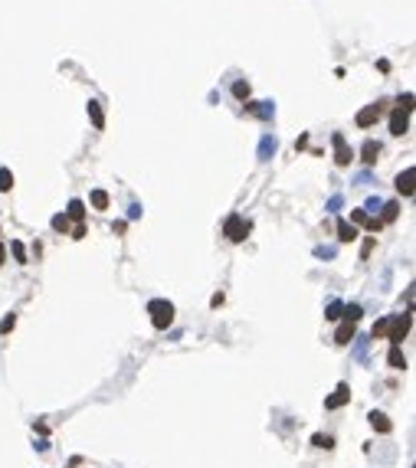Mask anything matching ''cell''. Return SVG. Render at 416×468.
<instances>
[{
  "instance_id": "cell-1",
  "label": "cell",
  "mask_w": 416,
  "mask_h": 468,
  "mask_svg": "<svg viewBox=\"0 0 416 468\" xmlns=\"http://www.w3.org/2000/svg\"><path fill=\"white\" fill-rule=\"evenodd\" d=\"M148 314H151V324L157 331H167L174 324V304L164 301V298H154L151 304H148Z\"/></svg>"
},
{
  "instance_id": "cell-2",
  "label": "cell",
  "mask_w": 416,
  "mask_h": 468,
  "mask_svg": "<svg viewBox=\"0 0 416 468\" xmlns=\"http://www.w3.org/2000/svg\"><path fill=\"white\" fill-rule=\"evenodd\" d=\"M249 229H252V223L246 220V216H240V213H229L226 223H223V236L229 242H243L246 236H249Z\"/></svg>"
},
{
  "instance_id": "cell-3",
  "label": "cell",
  "mask_w": 416,
  "mask_h": 468,
  "mask_svg": "<svg viewBox=\"0 0 416 468\" xmlns=\"http://www.w3.org/2000/svg\"><path fill=\"white\" fill-rule=\"evenodd\" d=\"M410 324H413V314H396V318H390V328H387V340H390L393 347L403 344V337L410 334Z\"/></svg>"
},
{
  "instance_id": "cell-4",
  "label": "cell",
  "mask_w": 416,
  "mask_h": 468,
  "mask_svg": "<svg viewBox=\"0 0 416 468\" xmlns=\"http://www.w3.org/2000/svg\"><path fill=\"white\" fill-rule=\"evenodd\" d=\"M331 144H334V164H338V167H348V164H351V157H354V151L348 148L344 134H341V131H334V134H331Z\"/></svg>"
},
{
  "instance_id": "cell-5",
  "label": "cell",
  "mask_w": 416,
  "mask_h": 468,
  "mask_svg": "<svg viewBox=\"0 0 416 468\" xmlns=\"http://www.w3.org/2000/svg\"><path fill=\"white\" fill-rule=\"evenodd\" d=\"M384 108H387V102L380 98V102H374V105H367V108H360L357 112V128H370L380 115H384Z\"/></svg>"
},
{
  "instance_id": "cell-6",
  "label": "cell",
  "mask_w": 416,
  "mask_h": 468,
  "mask_svg": "<svg viewBox=\"0 0 416 468\" xmlns=\"http://www.w3.org/2000/svg\"><path fill=\"white\" fill-rule=\"evenodd\" d=\"M348 400H351V386H348V383H338V386H334V393L324 400V409H341Z\"/></svg>"
},
{
  "instance_id": "cell-7",
  "label": "cell",
  "mask_w": 416,
  "mask_h": 468,
  "mask_svg": "<svg viewBox=\"0 0 416 468\" xmlns=\"http://www.w3.org/2000/svg\"><path fill=\"white\" fill-rule=\"evenodd\" d=\"M410 131V112H403V108H396V112L390 115V134H406Z\"/></svg>"
},
{
  "instance_id": "cell-8",
  "label": "cell",
  "mask_w": 416,
  "mask_h": 468,
  "mask_svg": "<svg viewBox=\"0 0 416 468\" xmlns=\"http://www.w3.org/2000/svg\"><path fill=\"white\" fill-rule=\"evenodd\" d=\"M351 220L360 223V226H367L370 232H380V226H384V223H380V216H370L367 210H351Z\"/></svg>"
},
{
  "instance_id": "cell-9",
  "label": "cell",
  "mask_w": 416,
  "mask_h": 468,
  "mask_svg": "<svg viewBox=\"0 0 416 468\" xmlns=\"http://www.w3.org/2000/svg\"><path fill=\"white\" fill-rule=\"evenodd\" d=\"M413 177H416V167H406L400 177H396V193H403V196H410L413 193Z\"/></svg>"
},
{
  "instance_id": "cell-10",
  "label": "cell",
  "mask_w": 416,
  "mask_h": 468,
  "mask_svg": "<svg viewBox=\"0 0 416 468\" xmlns=\"http://www.w3.org/2000/svg\"><path fill=\"white\" fill-rule=\"evenodd\" d=\"M246 112L256 115V118H272L276 105H272V102H246Z\"/></svg>"
},
{
  "instance_id": "cell-11",
  "label": "cell",
  "mask_w": 416,
  "mask_h": 468,
  "mask_svg": "<svg viewBox=\"0 0 416 468\" xmlns=\"http://www.w3.org/2000/svg\"><path fill=\"white\" fill-rule=\"evenodd\" d=\"M377 157H380V144L377 141H364V148H360V160H364V164H377Z\"/></svg>"
},
{
  "instance_id": "cell-12",
  "label": "cell",
  "mask_w": 416,
  "mask_h": 468,
  "mask_svg": "<svg viewBox=\"0 0 416 468\" xmlns=\"http://www.w3.org/2000/svg\"><path fill=\"white\" fill-rule=\"evenodd\" d=\"M338 239H341V242H354V239H357V226L348 223V220H341V223H338Z\"/></svg>"
},
{
  "instance_id": "cell-13",
  "label": "cell",
  "mask_w": 416,
  "mask_h": 468,
  "mask_svg": "<svg viewBox=\"0 0 416 468\" xmlns=\"http://www.w3.org/2000/svg\"><path fill=\"white\" fill-rule=\"evenodd\" d=\"M367 419H370V426H374L377 432H390V429H393V422H390V419H387V416H384V412H377V409H374V412H370V416H367Z\"/></svg>"
},
{
  "instance_id": "cell-14",
  "label": "cell",
  "mask_w": 416,
  "mask_h": 468,
  "mask_svg": "<svg viewBox=\"0 0 416 468\" xmlns=\"http://www.w3.org/2000/svg\"><path fill=\"white\" fill-rule=\"evenodd\" d=\"M351 340H354V324H351V321H344L341 328H338V334H334V344H341V347H344V344H351Z\"/></svg>"
},
{
  "instance_id": "cell-15",
  "label": "cell",
  "mask_w": 416,
  "mask_h": 468,
  "mask_svg": "<svg viewBox=\"0 0 416 468\" xmlns=\"http://www.w3.org/2000/svg\"><path fill=\"white\" fill-rule=\"evenodd\" d=\"M387 364H390L393 370H406V357H403V350L390 344V354H387Z\"/></svg>"
},
{
  "instance_id": "cell-16",
  "label": "cell",
  "mask_w": 416,
  "mask_h": 468,
  "mask_svg": "<svg viewBox=\"0 0 416 468\" xmlns=\"http://www.w3.org/2000/svg\"><path fill=\"white\" fill-rule=\"evenodd\" d=\"M88 118H92V124L95 128H105V115H102V102H88Z\"/></svg>"
},
{
  "instance_id": "cell-17",
  "label": "cell",
  "mask_w": 416,
  "mask_h": 468,
  "mask_svg": "<svg viewBox=\"0 0 416 468\" xmlns=\"http://www.w3.org/2000/svg\"><path fill=\"white\" fill-rule=\"evenodd\" d=\"M66 216H69V220H76V223H82L85 220V203L73 200V203H69V210H66Z\"/></svg>"
},
{
  "instance_id": "cell-18",
  "label": "cell",
  "mask_w": 416,
  "mask_h": 468,
  "mask_svg": "<svg viewBox=\"0 0 416 468\" xmlns=\"http://www.w3.org/2000/svg\"><path fill=\"white\" fill-rule=\"evenodd\" d=\"M380 210H384V216H380V223H393L396 220V216H400V203H384V206H380Z\"/></svg>"
},
{
  "instance_id": "cell-19",
  "label": "cell",
  "mask_w": 416,
  "mask_h": 468,
  "mask_svg": "<svg viewBox=\"0 0 416 468\" xmlns=\"http://www.w3.org/2000/svg\"><path fill=\"white\" fill-rule=\"evenodd\" d=\"M360 314H364V308H360V304H344L341 318H344V321H351V324H357V321H360Z\"/></svg>"
},
{
  "instance_id": "cell-20",
  "label": "cell",
  "mask_w": 416,
  "mask_h": 468,
  "mask_svg": "<svg viewBox=\"0 0 416 468\" xmlns=\"http://www.w3.org/2000/svg\"><path fill=\"white\" fill-rule=\"evenodd\" d=\"M272 154H276V138H262V144H259V160H269Z\"/></svg>"
},
{
  "instance_id": "cell-21",
  "label": "cell",
  "mask_w": 416,
  "mask_h": 468,
  "mask_svg": "<svg viewBox=\"0 0 416 468\" xmlns=\"http://www.w3.org/2000/svg\"><path fill=\"white\" fill-rule=\"evenodd\" d=\"M49 226L56 229V232H66V229H69V216H66V213H56V216H52V223H49Z\"/></svg>"
},
{
  "instance_id": "cell-22",
  "label": "cell",
  "mask_w": 416,
  "mask_h": 468,
  "mask_svg": "<svg viewBox=\"0 0 416 468\" xmlns=\"http://www.w3.org/2000/svg\"><path fill=\"white\" fill-rule=\"evenodd\" d=\"M341 311H344V304H341V301H331L328 308H324V318H328V321H338Z\"/></svg>"
},
{
  "instance_id": "cell-23",
  "label": "cell",
  "mask_w": 416,
  "mask_h": 468,
  "mask_svg": "<svg viewBox=\"0 0 416 468\" xmlns=\"http://www.w3.org/2000/svg\"><path fill=\"white\" fill-rule=\"evenodd\" d=\"M92 206H95V210H105V206H108V193H105V190H92Z\"/></svg>"
},
{
  "instance_id": "cell-24",
  "label": "cell",
  "mask_w": 416,
  "mask_h": 468,
  "mask_svg": "<svg viewBox=\"0 0 416 468\" xmlns=\"http://www.w3.org/2000/svg\"><path fill=\"white\" fill-rule=\"evenodd\" d=\"M10 187H13V174H10V170H0V193H7V190H10Z\"/></svg>"
},
{
  "instance_id": "cell-25",
  "label": "cell",
  "mask_w": 416,
  "mask_h": 468,
  "mask_svg": "<svg viewBox=\"0 0 416 468\" xmlns=\"http://www.w3.org/2000/svg\"><path fill=\"white\" fill-rule=\"evenodd\" d=\"M312 445H315V448H331V445H334V439H331V436H321V432H318V436H312Z\"/></svg>"
},
{
  "instance_id": "cell-26",
  "label": "cell",
  "mask_w": 416,
  "mask_h": 468,
  "mask_svg": "<svg viewBox=\"0 0 416 468\" xmlns=\"http://www.w3.org/2000/svg\"><path fill=\"white\" fill-rule=\"evenodd\" d=\"M387 328H390V318H380V321L374 324V331H370V334H374V337H387Z\"/></svg>"
},
{
  "instance_id": "cell-27",
  "label": "cell",
  "mask_w": 416,
  "mask_h": 468,
  "mask_svg": "<svg viewBox=\"0 0 416 468\" xmlns=\"http://www.w3.org/2000/svg\"><path fill=\"white\" fill-rule=\"evenodd\" d=\"M233 95L246 102V98H249V82H233Z\"/></svg>"
},
{
  "instance_id": "cell-28",
  "label": "cell",
  "mask_w": 416,
  "mask_h": 468,
  "mask_svg": "<svg viewBox=\"0 0 416 468\" xmlns=\"http://www.w3.org/2000/svg\"><path fill=\"white\" fill-rule=\"evenodd\" d=\"M13 324H16V314H7V318L0 321V334H10V331H13Z\"/></svg>"
},
{
  "instance_id": "cell-29",
  "label": "cell",
  "mask_w": 416,
  "mask_h": 468,
  "mask_svg": "<svg viewBox=\"0 0 416 468\" xmlns=\"http://www.w3.org/2000/svg\"><path fill=\"white\" fill-rule=\"evenodd\" d=\"M10 249H13V256H16V262H26V249H23V242H10Z\"/></svg>"
},
{
  "instance_id": "cell-30",
  "label": "cell",
  "mask_w": 416,
  "mask_h": 468,
  "mask_svg": "<svg viewBox=\"0 0 416 468\" xmlns=\"http://www.w3.org/2000/svg\"><path fill=\"white\" fill-rule=\"evenodd\" d=\"M396 108H403V112H413V92L400 95V105H396Z\"/></svg>"
},
{
  "instance_id": "cell-31",
  "label": "cell",
  "mask_w": 416,
  "mask_h": 468,
  "mask_svg": "<svg viewBox=\"0 0 416 468\" xmlns=\"http://www.w3.org/2000/svg\"><path fill=\"white\" fill-rule=\"evenodd\" d=\"M85 236V226H82V223H76V229H73V239H82Z\"/></svg>"
},
{
  "instance_id": "cell-32",
  "label": "cell",
  "mask_w": 416,
  "mask_h": 468,
  "mask_svg": "<svg viewBox=\"0 0 416 468\" xmlns=\"http://www.w3.org/2000/svg\"><path fill=\"white\" fill-rule=\"evenodd\" d=\"M315 256H321V259H331V256H334V249H315Z\"/></svg>"
},
{
  "instance_id": "cell-33",
  "label": "cell",
  "mask_w": 416,
  "mask_h": 468,
  "mask_svg": "<svg viewBox=\"0 0 416 468\" xmlns=\"http://www.w3.org/2000/svg\"><path fill=\"white\" fill-rule=\"evenodd\" d=\"M4 259H7V246L0 242V265H4Z\"/></svg>"
}]
</instances>
